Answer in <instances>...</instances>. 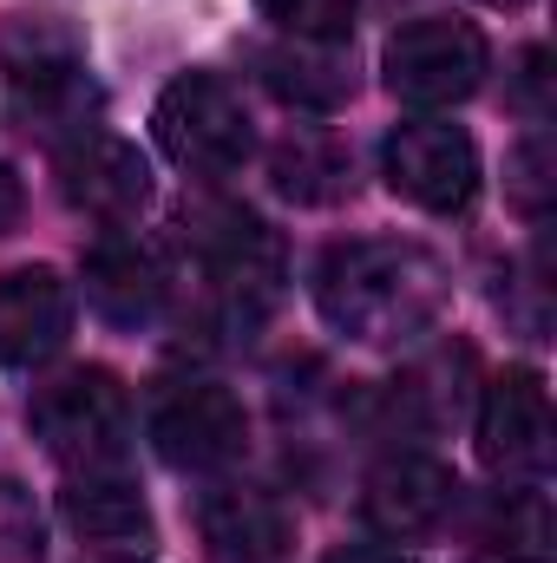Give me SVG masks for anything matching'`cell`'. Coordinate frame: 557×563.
Instances as JSON below:
<instances>
[{
  "label": "cell",
  "mask_w": 557,
  "mask_h": 563,
  "mask_svg": "<svg viewBox=\"0 0 557 563\" xmlns=\"http://www.w3.org/2000/svg\"><path fill=\"white\" fill-rule=\"evenodd\" d=\"M151 445L177 472H230L250 452V413L217 380H171L151 400Z\"/></svg>",
  "instance_id": "cell-7"
},
{
  "label": "cell",
  "mask_w": 557,
  "mask_h": 563,
  "mask_svg": "<svg viewBox=\"0 0 557 563\" xmlns=\"http://www.w3.org/2000/svg\"><path fill=\"white\" fill-rule=\"evenodd\" d=\"M0 73H7V92L20 106V119H40L46 132L53 125H79V112L92 106V79H86V46L59 26V20H7L0 26Z\"/></svg>",
  "instance_id": "cell-6"
},
{
  "label": "cell",
  "mask_w": 557,
  "mask_h": 563,
  "mask_svg": "<svg viewBox=\"0 0 557 563\" xmlns=\"http://www.w3.org/2000/svg\"><path fill=\"white\" fill-rule=\"evenodd\" d=\"M452 511H459V478H452V465H439V459H426V452H394V459H381V465L368 472V485H361V518H368L381 538H394V544L433 538Z\"/></svg>",
  "instance_id": "cell-11"
},
{
  "label": "cell",
  "mask_w": 557,
  "mask_h": 563,
  "mask_svg": "<svg viewBox=\"0 0 557 563\" xmlns=\"http://www.w3.org/2000/svg\"><path fill=\"white\" fill-rule=\"evenodd\" d=\"M177 250L197 263V276L210 288V301L230 321H256L270 314L282 295V236L237 203H190L177 217Z\"/></svg>",
  "instance_id": "cell-2"
},
{
  "label": "cell",
  "mask_w": 557,
  "mask_h": 563,
  "mask_svg": "<svg viewBox=\"0 0 557 563\" xmlns=\"http://www.w3.org/2000/svg\"><path fill=\"white\" fill-rule=\"evenodd\" d=\"M151 132L164 144V157L190 177H237L256 151V125L243 92L223 73H177L157 92Z\"/></svg>",
  "instance_id": "cell-3"
},
{
  "label": "cell",
  "mask_w": 557,
  "mask_h": 563,
  "mask_svg": "<svg viewBox=\"0 0 557 563\" xmlns=\"http://www.w3.org/2000/svg\"><path fill=\"white\" fill-rule=\"evenodd\" d=\"M485 7H525V0H485Z\"/></svg>",
  "instance_id": "cell-24"
},
{
  "label": "cell",
  "mask_w": 557,
  "mask_h": 563,
  "mask_svg": "<svg viewBox=\"0 0 557 563\" xmlns=\"http://www.w3.org/2000/svg\"><path fill=\"white\" fill-rule=\"evenodd\" d=\"M328 563H414V558L394 551V544H341V551H328Z\"/></svg>",
  "instance_id": "cell-23"
},
{
  "label": "cell",
  "mask_w": 557,
  "mask_h": 563,
  "mask_svg": "<svg viewBox=\"0 0 557 563\" xmlns=\"http://www.w3.org/2000/svg\"><path fill=\"white\" fill-rule=\"evenodd\" d=\"M263 86L295 112H341L354 99V66L341 46H315V40H282L256 53Z\"/></svg>",
  "instance_id": "cell-16"
},
{
  "label": "cell",
  "mask_w": 557,
  "mask_h": 563,
  "mask_svg": "<svg viewBox=\"0 0 557 563\" xmlns=\"http://www.w3.org/2000/svg\"><path fill=\"white\" fill-rule=\"evenodd\" d=\"M33 439L59 459V465H79V472H99V465H119L125 452V432H132V394L112 367H73L59 380H46L26 407Z\"/></svg>",
  "instance_id": "cell-4"
},
{
  "label": "cell",
  "mask_w": 557,
  "mask_h": 563,
  "mask_svg": "<svg viewBox=\"0 0 557 563\" xmlns=\"http://www.w3.org/2000/svg\"><path fill=\"white\" fill-rule=\"evenodd\" d=\"M40 558H46L40 511H33V498L13 478H0V563H40Z\"/></svg>",
  "instance_id": "cell-20"
},
{
  "label": "cell",
  "mask_w": 557,
  "mask_h": 563,
  "mask_svg": "<svg viewBox=\"0 0 557 563\" xmlns=\"http://www.w3.org/2000/svg\"><path fill=\"white\" fill-rule=\"evenodd\" d=\"M381 177L394 197L433 217H459L479 197V144L446 119H407L381 144Z\"/></svg>",
  "instance_id": "cell-8"
},
{
  "label": "cell",
  "mask_w": 557,
  "mask_h": 563,
  "mask_svg": "<svg viewBox=\"0 0 557 563\" xmlns=\"http://www.w3.org/2000/svg\"><path fill=\"white\" fill-rule=\"evenodd\" d=\"M472 544L505 563H545L551 558V505H545V492L538 485H505L472 518Z\"/></svg>",
  "instance_id": "cell-17"
},
{
  "label": "cell",
  "mask_w": 557,
  "mask_h": 563,
  "mask_svg": "<svg viewBox=\"0 0 557 563\" xmlns=\"http://www.w3.org/2000/svg\"><path fill=\"white\" fill-rule=\"evenodd\" d=\"M270 170H276V190L295 197V203H335V197L354 190V157L335 139H315V132L282 144Z\"/></svg>",
  "instance_id": "cell-18"
},
{
  "label": "cell",
  "mask_w": 557,
  "mask_h": 563,
  "mask_svg": "<svg viewBox=\"0 0 557 563\" xmlns=\"http://www.w3.org/2000/svg\"><path fill=\"white\" fill-rule=\"evenodd\" d=\"M86 301L112 328H151L164 314V301H171V276L144 243L106 236V243L86 250Z\"/></svg>",
  "instance_id": "cell-14"
},
{
  "label": "cell",
  "mask_w": 557,
  "mask_h": 563,
  "mask_svg": "<svg viewBox=\"0 0 557 563\" xmlns=\"http://www.w3.org/2000/svg\"><path fill=\"white\" fill-rule=\"evenodd\" d=\"M551 387L538 367H505L479 400V459L499 478H545L551 465Z\"/></svg>",
  "instance_id": "cell-9"
},
{
  "label": "cell",
  "mask_w": 557,
  "mask_h": 563,
  "mask_svg": "<svg viewBox=\"0 0 557 563\" xmlns=\"http://www.w3.org/2000/svg\"><path fill=\"white\" fill-rule=\"evenodd\" d=\"M20 210H26V190H20V177H13V164H0V236L20 223Z\"/></svg>",
  "instance_id": "cell-22"
},
{
  "label": "cell",
  "mask_w": 557,
  "mask_h": 563,
  "mask_svg": "<svg viewBox=\"0 0 557 563\" xmlns=\"http://www.w3.org/2000/svg\"><path fill=\"white\" fill-rule=\"evenodd\" d=\"M59 197L99 223H132L151 197V164L132 139H112V132H73L59 144Z\"/></svg>",
  "instance_id": "cell-10"
},
{
  "label": "cell",
  "mask_w": 557,
  "mask_h": 563,
  "mask_svg": "<svg viewBox=\"0 0 557 563\" xmlns=\"http://www.w3.org/2000/svg\"><path fill=\"white\" fill-rule=\"evenodd\" d=\"M256 7L288 40H315V46H341L354 33V13H361V0H256Z\"/></svg>",
  "instance_id": "cell-19"
},
{
  "label": "cell",
  "mask_w": 557,
  "mask_h": 563,
  "mask_svg": "<svg viewBox=\"0 0 557 563\" xmlns=\"http://www.w3.org/2000/svg\"><path fill=\"white\" fill-rule=\"evenodd\" d=\"M452 301V276L426 243L401 236H354L335 243L315 269V308L335 334L361 347H401L419 341Z\"/></svg>",
  "instance_id": "cell-1"
},
{
  "label": "cell",
  "mask_w": 557,
  "mask_h": 563,
  "mask_svg": "<svg viewBox=\"0 0 557 563\" xmlns=\"http://www.w3.org/2000/svg\"><path fill=\"white\" fill-rule=\"evenodd\" d=\"M485 66H492V46L472 20H452V13H426L394 26L387 53H381V73H387V92L407 99L419 112H439V106H466L479 86H485Z\"/></svg>",
  "instance_id": "cell-5"
},
{
  "label": "cell",
  "mask_w": 557,
  "mask_h": 563,
  "mask_svg": "<svg viewBox=\"0 0 557 563\" xmlns=\"http://www.w3.org/2000/svg\"><path fill=\"white\" fill-rule=\"evenodd\" d=\"M73 334V288L59 269L26 263L0 276V367H40Z\"/></svg>",
  "instance_id": "cell-13"
},
{
  "label": "cell",
  "mask_w": 557,
  "mask_h": 563,
  "mask_svg": "<svg viewBox=\"0 0 557 563\" xmlns=\"http://www.w3.org/2000/svg\"><path fill=\"white\" fill-rule=\"evenodd\" d=\"M512 203L525 210V217H545V203H551V139L545 132H532V139L512 151Z\"/></svg>",
  "instance_id": "cell-21"
},
{
  "label": "cell",
  "mask_w": 557,
  "mask_h": 563,
  "mask_svg": "<svg viewBox=\"0 0 557 563\" xmlns=\"http://www.w3.org/2000/svg\"><path fill=\"white\" fill-rule=\"evenodd\" d=\"M59 518H66L86 544L119 551V558H144V544H151V511H144L139 485L119 478L112 465L79 472V478L59 492Z\"/></svg>",
  "instance_id": "cell-15"
},
{
  "label": "cell",
  "mask_w": 557,
  "mask_h": 563,
  "mask_svg": "<svg viewBox=\"0 0 557 563\" xmlns=\"http://www.w3.org/2000/svg\"><path fill=\"white\" fill-rule=\"evenodd\" d=\"M99 563H144V558H99Z\"/></svg>",
  "instance_id": "cell-25"
},
{
  "label": "cell",
  "mask_w": 557,
  "mask_h": 563,
  "mask_svg": "<svg viewBox=\"0 0 557 563\" xmlns=\"http://www.w3.org/2000/svg\"><path fill=\"white\" fill-rule=\"evenodd\" d=\"M197 538L210 563H288L295 558V518L288 505L256 485H217L197 505Z\"/></svg>",
  "instance_id": "cell-12"
}]
</instances>
